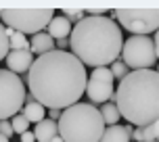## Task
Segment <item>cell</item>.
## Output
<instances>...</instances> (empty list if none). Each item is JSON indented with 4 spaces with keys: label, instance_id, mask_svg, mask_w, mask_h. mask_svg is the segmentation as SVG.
Masks as SVG:
<instances>
[{
    "label": "cell",
    "instance_id": "obj_16",
    "mask_svg": "<svg viewBox=\"0 0 159 142\" xmlns=\"http://www.w3.org/2000/svg\"><path fill=\"white\" fill-rule=\"evenodd\" d=\"M98 111H101V117H103L105 126H117L119 119H121V115H119V111H117V107H115V103H113V100L105 103Z\"/></svg>",
    "mask_w": 159,
    "mask_h": 142
},
{
    "label": "cell",
    "instance_id": "obj_5",
    "mask_svg": "<svg viewBox=\"0 0 159 142\" xmlns=\"http://www.w3.org/2000/svg\"><path fill=\"white\" fill-rule=\"evenodd\" d=\"M55 17V8H0L4 27H11L23 36H36L46 29Z\"/></svg>",
    "mask_w": 159,
    "mask_h": 142
},
{
    "label": "cell",
    "instance_id": "obj_2",
    "mask_svg": "<svg viewBox=\"0 0 159 142\" xmlns=\"http://www.w3.org/2000/svg\"><path fill=\"white\" fill-rule=\"evenodd\" d=\"M121 27L109 17H86L73 25L69 36L71 55L84 67H107L121 55Z\"/></svg>",
    "mask_w": 159,
    "mask_h": 142
},
{
    "label": "cell",
    "instance_id": "obj_1",
    "mask_svg": "<svg viewBox=\"0 0 159 142\" xmlns=\"http://www.w3.org/2000/svg\"><path fill=\"white\" fill-rule=\"evenodd\" d=\"M27 88L44 109H67L86 94V67L71 52L52 50L34 59L27 71Z\"/></svg>",
    "mask_w": 159,
    "mask_h": 142
},
{
    "label": "cell",
    "instance_id": "obj_8",
    "mask_svg": "<svg viewBox=\"0 0 159 142\" xmlns=\"http://www.w3.org/2000/svg\"><path fill=\"white\" fill-rule=\"evenodd\" d=\"M115 21L132 36H151L159 29V8H117Z\"/></svg>",
    "mask_w": 159,
    "mask_h": 142
},
{
    "label": "cell",
    "instance_id": "obj_3",
    "mask_svg": "<svg viewBox=\"0 0 159 142\" xmlns=\"http://www.w3.org/2000/svg\"><path fill=\"white\" fill-rule=\"evenodd\" d=\"M113 103L130 126L144 127L159 121V73L155 69L130 71L119 82Z\"/></svg>",
    "mask_w": 159,
    "mask_h": 142
},
{
    "label": "cell",
    "instance_id": "obj_15",
    "mask_svg": "<svg viewBox=\"0 0 159 142\" xmlns=\"http://www.w3.org/2000/svg\"><path fill=\"white\" fill-rule=\"evenodd\" d=\"M21 115H23L30 123H40L42 119H46V109L42 107L40 103H25L23 109H21Z\"/></svg>",
    "mask_w": 159,
    "mask_h": 142
},
{
    "label": "cell",
    "instance_id": "obj_33",
    "mask_svg": "<svg viewBox=\"0 0 159 142\" xmlns=\"http://www.w3.org/2000/svg\"><path fill=\"white\" fill-rule=\"evenodd\" d=\"M157 142H159V140H157Z\"/></svg>",
    "mask_w": 159,
    "mask_h": 142
},
{
    "label": "cell",
    "instance_id": "obj_30",
    "mask_svg": "<svg viewBox=\"0 0 159 142\" xmlns=\"http://www.w3.org/2000/svg\"><path fill=\"white\" fill-rule=\"evenodd\" d=\"M0 142H8V138H4V136L0 134Z\"/></svg>",
    "mask_w": 159,
    "mask_h": 142
},
{
    "label": "cell",
    "instance_id": "obj_13",
    "mask_svg": "<svg viewBox=\"0 0 159 142\" xmlns=\"http://www.w3.org/2000/svg\"><path fill=\"white\" fill-rule=\"evenodd\" d=\"M30 50H32V55H36V56L48 55V52L57 50L55 40L50 38L46 32H40V33H36V36H32V40H30Z\"/></svg>",
    "mask_w": 159,
    "mask_h": 142
},
{
    "label": "cell",
    "instance_id": "obj_27",
    "mask_svg": "<svg viewBox=\"0 0 159 142\" xmlns=\"http://www.w3.org/2000/svg\"><path fill=\"white\" fill-rule=\"evenodd\" d=\"M21 142H36V138H34V132H32V130L21 134Z\"/></svg>",
    "mask_w": 159,
    "mask_h": 142
},
{
    "label": "cell",
    "instance_id": "obj_19",
    "mask_svg": "<svg viewBox=\"0 0 159 142\" xmlns=\"http://www.w3.org/2000/svg\"><path fill=\"white\" fill-rule=\"evenodd\" d=\"M8 121H11V126H13V132H15V134L21 136L23 132H30V121H27V119H25L21 113H17L15 117L8 119Z\"/></svg>",
    "mask_w": 159,
    "mask_h": 142
},
{
    "label": "cell",
    "instance_id": "obj_14",
    "mask_svg": "<svg viewBox=\"0 0 159 142\" xmlns=\"http://www.w3.org/2000/svg\"><path fill=\"white\" fill-rule=\"evenodd\" d=\"M32 132H34L36 142H52V138L59 134V127H57V121L46 117V119H42L40 123H36V127Z\"/></svg>",
    "mask_w": 159,
    "mask_h": 142
},
{
    "label": "cell",
    "instance_id": "obj_9",
    "mask_svg": "<svg viewBox=\"0 0 159 142\" xmlns=\"http://www.w3.org/2000/svg\"><path fill=\"white\" fill-rule=\"evenodd\" d=\"M113 82H115V79H113L109 67L92 69L90 78H88V84H86V94H88V98L92 100V104H105L115 96Z\"/></svg>",
    "mask_w": 159,
    "mask_h": 142
},
{
    "label": "cell",
    "instance_id": "obj_29",
    "mask_svg": "<svg viewBox=\"0 0 159 142\" xmlns=\"http://www.w3.org/2000/svg\"><path fill=\"white\" fill-rule=\"evenodd\" d=\"M52 142H63V138H61V136L57 134V136H55V138H52Z\"/></svg>",
    "mask_w": 159,
    "mask_h": 142
},
{
    "label": "cell",
    "instance_id": "obj_18",
    "mask_svg": "<svg viewBox=\"0 0 159 142\" xmlns=\"http://www.w3.org/2000/svg\"><path fill=\"white\" fill-rule=\"evenodd\" d=\"M63 17L69 23H80L82 19H86V13H84V8H80V7H65Z\"/></svg>",
    "mask_w": 159,
    "mask_h": 142
},
{
    "label": "cell",
    "instance_id": "obj_4",
    "mask_svg": "<svg viewBox=\"0 0 159 142\" xmlns=\"http://www.w3.org/2000/svg\"><path fill=\"white\" fill-rule=\"evenodd\" d=\"M57 127L63 142H98L105 132V121L94 104L78 103L63 109Z\"/></svg>",
    "mask_w": 159,
    "mask_h": 142
},
{
    "label": "cell",
    "instance_id": "obj_24",
    "mask_svg": "<svg viewBox=\"0 0 159 142\" xmlns=\"http://www.w3.org/2000/svg\"><path fill=\"white\" fill-rule=\"evenodd\" d=\"M84 13H88L86 17H105L107 8H103V7H88Z\"/></svg>",
    "mask_w": 159,
    "mask_h": 142
},
{
    "label": "cell",
    "instance_id": "obj_31",
    "mask_svg": "<svg viewBox=\"0 0 159 142\" xmlns=\"http://www.w3.org/2000/svg\"><path fill=\"white\" fill-rule=\"evenodd\" d=\"M144 142H157V140H144Z\"/></svg>",
    "mask_w": 159,
    "mask_h": 142
},
{
    "label": "cell",
    "instance_id": "obj_25",
    "mask_svg": "<svg viewBox=\"0 0 159 142\" xmlns=\"http://www.w3.org/2000/svg\"><path fill=\"white\" fill-rule=\"evenodd\" d=\"M61 113H63L61 109H48V111H46L48 119H52V121H59V119H61Z\"/></svg>",
    "mask_w": 159,
    "mask_h": 142
},
{
    "label": "cell",
    "instance_id": "obj_10",
    "mask_svg": "<svg viewBox=\"0 0 159 142\" xmlns=\"http://www.w3.org/2000/svg\"><path fill=\"white\" fill-rule=\"evenodd\" d=\"M4 61H7V69L11 73H15V75L21 73L23 75V73H27L32 69L34 55H32V50H11Z\"/></svg>",
    "mask_w": 159,
    "mask_h": 142
},
{
    "label": "cell",
    "instance_id": "obj_12",
    "mask_svg": "<svg viewBox=\"0 0 159 142\" xmlns=\"http://www.w3.org/2000/svg\"><path fill=\"white\" fill-rule=\"evenodd\" d=\"M132 126H109L105 127L103 136L98 142H130L132 140Z\"/></svg>",
    "mask_w": 159,
    "mask_h": 142
},
{
    "label": "cell",
    "instance_id": "obj_26",
    "mask_svg": "<svg viewBox=\"0 0 159 142\" xmlns=\"http://www.w3.org/2000/svg\"><path fill=\"white\" fill-rule=\"evenodd\" d=\"M132 138H134L136 142H143L144 138H143V127H134L132 130Z\"/></svg>",
    "mask_w": 159,
    "mask_h": 142
},
{
    "label": "cell",
    "instance_id": "obj_11",
    "mask_svg": "<svg viewBox=\"0 0 159 142\" xmlns=\"http://www.w3.org/2000/svg\"><path fill=\"white\" fill-rule=\"evenodd\" d=\"M48 36H50V38L55 40H69V36H71V29H73V25L69 23V21H67V19H65L63 15H55L52 17V21H50V23H48Z\"/></svg>",
    "mask_w": 159,
    "mask_h": 142
},
{
    "label": "cell",
    "instance_id": "obj_7",
    "mask_svg": "<svg viewBox=\"0 0 159 142\" xmlns=\"http://www.w3.org/2000/svg\"><path fill=\"white\" fill-rule=\"evenodd\" d=\"M25 94L23 79L8 69H0V121L13 119L23 109Z\"/></svg>",
    "mask_w": 159,
    "mask_h": 142
},
{
    "label": "cell",
    "instance_id": "obj_28",
    "mask_svg": "<svg viewBox=\"0 0 159 142\" xmlns=\"http://www.w3.org/2000/svg\"><path fill=\"white\" fill-rule=\"evenodd\" d=\"M153 44H155V55H157V61H159V29L155 32V40H153Z\"/></svg>",
    "mask_w": 159,
    "mask_h": 142
},
{
    "label": "cell",
    "instance_id": "obj_23",
    "mask_svg": "<svg viewBox=\"0 0 159 142\" xmlns=\"http://www.w3.org/2000/svg\"><path fill=\"white\" fill-rule=\"evenodd\" d=\"M0 134L4 136V138H11V136L15 134V132H13V126H11V121H8V119L0 121Z\"/></svg>",
    "mask_w": 159,
    "mask_h": 142
},
{
    "label": "cell",
    "instance_id": "obj_17",
    "mask_svg": "<svg viewBox=\"0 0 159 142\" xmlns=\"http://www.w3.org/2000/svg\"><path fill=\"white\" fill-rule=\"evenodd\" d=\"M4 33H7V38H8L11 50H30V42H27V38H25L23 33L15 32V29H11V27H7Z\"/></svg>",
    "mask_w": 159,
    "mask_h": 142
},
{
    "label": "cell",
    "instance_id": "obj_20",
    "mask_svg": "<svg viewBox=\"0 0 159 142\" xmlns=\"http://www.w3.org/2000/svg\"><path fill=\"white\" fill-rule=\"evenodd\" d=\"M109 71H111V75H113V79H119V82H121V79L126 78L128 73H130V69H128L126 65L121 63V61H115V63H111V67H109Z\"/></svg>",
    "mask_w": 159,
    "mask_h": 142
},
{
    "label": "cell",
    "instance_id": "obj_21",
    "mask_svg": "<svg viewBox=\"0 0 159 142\" xmlns=\"http://www.w3.org/2000/svg\"><path fill=\"white\" fill-rule=\"evenodd\" d=\"M4 23H0V61H4L7 59V55L11 52V46H8V38L7 33H4Z\"/></svg>",
    "mask_w": 159,
    "mask_h": 142
},
{
    "label": "cell",
    "instance_id": "obj_32",
    "mask_svg": "<svg viewBox=\"0 0 159 142\" xmlns=\"http://www.w3.org/2000/svg\"><path fill=\"white\" fill-rule=\"evenodd\" d=\"M155 71H157V73H159V63H157V69H155Z\"/></svg>",
    "mask_w": 159,
    "mask_h": 142
},
{
    "label": "cell",
    "instance_id": "obj_6",
    "mask_svg": "<svg viewBox=\"0 0 159 142\" xmlns=\"http://www.w3.org/2000/svg\"><path fill=\"white\" fill-rule=\"evenodd\" d=\"M121 63L132 71L153 69L157 65V55L151 36H130L128 40H124Z\"/></svg>",
    "mask_w": 159,
    "mask_h": 142
},
{
    "label": "cell",
    "instance_id": "obj_22",
    "mask_svg": "<svg viewBox=\"0 0 159 142\" xmlns=\"http://www.w3.org/2000/svg\"><path fill=\"white\" fill-rule=\"evenodd\" d=\"M143 138H144V140H159V121L149 123V126L143 127Z\"/></svg>",
    "mask_w": 159,
    "mask_h": 142
}]
</instances>
